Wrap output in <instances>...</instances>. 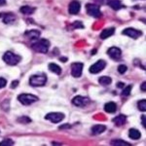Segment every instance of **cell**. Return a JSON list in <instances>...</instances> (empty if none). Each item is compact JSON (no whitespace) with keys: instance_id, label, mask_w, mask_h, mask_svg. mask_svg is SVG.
Here are the masks:
<instances>
[{"instance_id":"5","label":"cell","mask_w":146,"mask_h":146,"mask_svg":"<svg viewBox=\"0 0 146 146\" xmlns=\"http://www.w3.org/2000/svg\"><path fill=\"white\" fill-rule=\"evenodd\" d=\"M86 10L89 16L94 18H100L101 17V12L100 10V7L95 4H87L86 5Z\"/></svg>"},{"instance_id":"2","label":"cell","mask_w":146,"mask_h":146,"mask_svg":"<svg viewBox=\"0 0 146 146\" xmlns=\"http://www.w3.org/2000/svg\"><path fill=\"white\" fill-rule=\"evenodd\" d=\"M22 58L12 52H6L3 56V60L9 65H16L21 62Z\"/></svg>"},{"instance_id":"16","label":"cell","mask_w":146,"mask_h":146,"mask_svg":"<svg viewBox=\"0 0 146 146\" xmlns=\"http://www.w3.org/2000/svg\"><path fill=\"white\" fill-rule=\"evenodd\" d=\"M112 122L114 123L116 126H118V127H121V126H123V125L126 123V116L125 115H119V116H117V117H115V118H113L112 120Z\"/></svg>"},{"instance_id":"14","label":"cell","mask_w":146,"mask_h":146,"mask_svg":"<svg viewBox=\"0 0 146 146\" xmlns=\"http://www.w3.org/2000/svg\"><path fill=\"white\" fill-rule=\"evenodd\" d=\"M106 129V127L104 125H96L92 128V133L95 135H100L102 133L103 131Z\"/></svg>"},{"instance_id":"34","label":"cell","mask_w":146,"mask_h":146,"mask_svg":"<svg viewBox=\"0 0 146 146\" xmlns=\"http://www.w3.org/2000/svg\"><path fill=\"white\" fill-rule=\"evenodd\" d=\"M141 90H142L143 92L146 91V83H145V82H143L142 85H141Z\"/></svg>"},{"instance_id":"19","label":"cell","mask_w":146,"mask_h":146,"mask_svg":"<svg viewBox=\"0 0 146 146\" xmlns=\"http://www.w3.org/2000/svg\"><path fill=\"white\" fill-rule=\"evenodd\" d=\"M40 31L39 30H36V29H33V30H27L25 32V36H27L29 39H36V38H39L40 36Z\"/></svg>"},{"instance_id":"38","label":"cell","mask_w":146,"mask_h":146,"mask_svg":"<svg viewBox=\"0 0 146 146\" xmlns=\"http://www.w3.org/2000/svg\"><path fill=\"white\" fill-rule=\"evenodd\" d=\"M60 60H62V62H65V60H66V58H60Z\"/></svg>"},{"instance_id":"26","label":"cell","mask_w":146,"mask_h":146,"mask_svg":"<svg viewBox=\"0 0 146 146\" xmlns=\"http://www.w3.org/2000/svg\"><path fill=\"white\" fill-rule=\"evenodd\" d=\"M131 89H133V86H131V85H128L127 87H125L123 92H122V96H129Z\"/></svg>"},{"instance_id":"31","label":"cell","mask_w":146,"mask_h":146,"mask_svg":"<svg viewBox=\"0 0 146 146\" xmlns=\"http://www.w3.org/2000/svg\"><path fill=\"white\" fill-rule=\"evenodd\" d=\"M73 27H74L75 28H83L84 25H82L81 22H75L74 23H73Z\"/></svg>"},{"instance_id":"37","label":"cell","mask_w":146,"mask_h":146,"mask_svg":"<svg viewBox=\"0 0 146 146\" xmlns=\"http://www.w3.org/2000/svg\"><path fill=\"white\" fill-rule=\"evenodd\" d=\"M117 86H118L119 88H124L125 84H123V83H118V84H117Z\"/></svg>"},{"instance_id":"12","label":"cell","mask_w":146,"mask_h":146,"mask_svg":"<svg viewBox=\"0 0 146 146\" xmlns=\"http://www.w3.org/2000/svg\"><path fill=\"white\" fill-rule=\"evenodd\" d=\"M80 8H81V4L77 0H73L72 2H70V4L68 5V12L71 15H76L80 12Z\"/></svg>"},{"instance_id":"22","label":"cell","mask_w":146,"mask_h":146,"mask_svg":"<svg viewBox=\"0 0 146 146\" xmlns=\"http://www.w3.org/2000/svg\"><path fill=\"white\" fill-rule=\"evenodd\" d=\"M49 70L56 75H60L62 73V68L58 66V64H56V63H50L49 64Z\"/></svg>"},{"instance_id":"3","label":"cell","mask_w":146,"mask_h":146,"mask_svg":"<svg viewBox=\"0 0 146 146\" xmlns=\"http://www.w3.org/2000/svg\"><path fill=\"white\" fill-rule=\"evenodd\" d=\"M18 100L23 105H30L38 101V98L34 95H31V94H22L18 96Z\"/></svg>"},{"instance_id":"13","label":"cell","mask_w":146,"mask_h":146,"mask_svg":"<svg viewBox=\"0 0 146 146\" xmlns=\"http://www.w3.org/2000/svg\"><path fill=\"white\" fill-rule=\"evenodd\" d=\"M0 17L3 19V22L5 23H13L16 21V16L13 13H5V14H0Z\"/></svg>"},{"instance_id":"24","label":"cell","mask_w":146,"mask_h":146,"mask_svg":"<svg viewBox=\"0 0 146 146\" xmlns=\"http://www.w3.org/2000/svg\"><path fill=\"white\" fill-rule=\"evenodd\" d=\"M111 144L112 145H116V146H131V144L124 140L121 139H114L111 141Z\"/></svg>"},{"instance_id":"18","label":"cell","mask_w":146,"mask_h":146,"mask_svg":"<svg viewBox=\"0 0 146 146\" xmlns=\"http://www.w3.org/2000/svg\"><path fill=\"white\" fill-rule=\"evenodd\" d=\"M116 109H117L116 103L112 102V101H110V102H107L106 104L104 105V110L107 113H114L115 111H116Z\"/></svg>"},{"instance_id":"25","label":"cell","mask_w":146,"mask_h":146,"mask_svg":"<svg viewBox=\"0 0 146 146\" xmlns=\"http://www.w3.org/2000/svg\"><path fill=\"white\" fill-rule=\"evenodd\" d=\"M137 107L140 111L142 112H145L146 111V100H139L137 102Z\"/></svg>"},{"instance_id":"6","label":"cell","mask_w":146,"mask_h":146,"mask_svg":"<svg viewBox=\"0 0 146 146\" xmlns=\"http://www.w3.org/2000/svg\"><path fill=\"white\" fill-rule=\"evenodd\" d=\"M45 119L51 121L52 123L56 124V123H60V121H62L64 119V114L60 112H51L46 115Z\"/></svg>"},{"instance_id":"17","label":"cell","mask_w":146,"mask_h":146,"mask_svg":"<svg viewBox=\"0 0 146 146\" xmlns=\"http://www.w3.org/2000/svg\"><path fill=\"white\" fill-rule=\"evenodd\" d=\"M129 138H131V139L137 140V139H139V138L141 137V133H140V131H138V129H131L129 131Z\"/></svg>"},{"instance_id":"15","label":"cell","mask_w":146,"mask_h":146,"mask_svg":"<svg viewBox=\"0 0 146 146\" xmlns=\"http://www.w3.org/2000/svg\"><path fill=\"white\" fill-rule=\"evenodd\" d=\"M114 31H115V28L114 27L106 28V29H104L103 31H101L100 38L101 39H106V38H108V37L112 36V35L114 34Z\"/></svg>"},{"instance_id":"1","label":"cell","mask_w":146,"mask_h":146,"mask_svg":"<svg viewBox=\"0 0 146 146\" xmlns=\"http://www.w3.org/2000/svg\"><path fill=\"white\" fill-rule=\"evenodd\" d=\"M31 47L35 52H37V53L46 54L49 50V47H50V42L47 39H40L37 42L32 44Z\"/></svg>"},{"instance_id":"33","label":"cell","mask_w":146,"mask_h":146,"mask_svg":"<svg viewBox=\"0 0 146 146\" xmlns=\"http://www.w3.org/2000/svg\"><path fill=\"white\" fill-rule=\"evenodd\" d=\"M141 124H142V126L144 127H146V124H145V115H142L141 116Z\"/></svg>"},{"instance_id":"23","label":"cell","mask_w":146,"mask_h":146,"mask_svg":"<svg viewBox=\"0 0 146 146\" xmlns=\"http://www.w3.org/2000/svg\"><path fill=\"white\" fill-rule=\"evenodd\" d=\"M111 82H112V79L108 76H101L100 77V79H98V83L100 85H102V86H107V85L111 84Z\"/></svg>"},{"instance_id":"32","label":"cell","mask_w":146,"mask_h":146,"mask_svg":"<svg viewBox=\"0 0 146 146\" xmlns=\"http://www.w3.org/2000/svg\"><path fill=\"white\" fill-rule=\"evenodd\" d=\"M19 85V81H13L12 82V84H11V88L12 89H15L16 87H17Z\"/></svg>"},{"instance_id":"9","label":"cell","mask_w":146,"mask_h":146,"mask_svg":"<svg viewBox=\"0 0 146 146\" xmlns=\"http://www.w3.org/2000/svg\"><path fill=\"white\" fill-rule=\"evenodd\" d=\"M122 33L124 35H127V36L131 37V38H133V39H137L138 37H140L141 35H142V32H141L140 30H137V29H135V28H131V27L124 29Z\"/></svg>"},{"instance_id":"30","label":"cell","mask_w":146,"mask_h":146,"mask_svg":"<svg viewBox=\"0 0 146 146\" xmlns=\"http://www.w3.org/2000/svg\"><path fill=\"white\" fill-rule=\"evenodd\" d=\"M6 84H7V81L4 78H1L0 77V89H2V88H4V87L6 86Z\"/></svg>"},{"instance_id":"27","label":"cell","mask_w":146,"mask_h":146,"mask_svg":"<svg viewBox=\"0 0 146 146\" xmlns=\"http://www.w3.org/2000/svg\"><path fill=\"white\" fill-rule=\"evenodd\" d=\"M0 145L1 146H11V145H14V141L11 139H4L0 142Z\"/></svg>"},{"instance_id":"7","label":"cell","mask_w":146,"mask_h":146,"mask_svg":"<svg viewBox=\"0 0 146 146\" xmlns=\"http://www.w3.org/2000/svg\"><path fill=\"white\" fill-rule=\"evenodd\" d=\"M105 66H106V62L102 60H100L94 63L89 70H90V73H92V74H98V73H100V71H102L105 68Z\"/></svg>"},{"instance_id":"11","label":"cell","mask_w":146,"mask_h":146,"mask_svg":"<svg viewBox=\"0 0 146 146\" xmlns=\"http://www.w3.org/2000/svg\"><path fill=\"white\" fill-rule=\"evenodd\" d=\"M107 54L112 60H119L122 56V52L119 48H117V47H111V48H109L107 51Z\"/></svg>"},{"instance_id":"36","label":"cell","mask_w":146,"mask_h":146,"mask_svg":"<svg viewBox=\"0 0 146 146\" xmlns=\"http://www.w3.org/2000/svg\"><path fill=\"white\" fill-rule=\"evenodd\" d=\"M6 4V0H0V6H4Z\"/></svg>"},{"instance_id":"20","label":"cell","mask_w":146,"mask_h":146,"mask_svg":"<svg viewBox=\"0 0 146 146\" xmlns=\"http://www.w3.org/2000/svg\"><path fill=\"white\" fill-rule=\"evenodd\" d=\"M107 4L111 7L113 10H115V11L120 10V9L122 8V4H121V2H120L119 0H109Z\"/></svg>"},{"instance_id":"8","label":"cell","mask_w":146,"mask_h":146,"mask_svg":"<svg viewBox=\"0 0 146 146\" xmlns=\"http://www.w3.org/2000/svg\"><path fill=\"white\" fill-rule=\"evenodd\" d=\"M72 103L73 105H75L77 107H85L90 103V100L88 98H86V96H77L72 100Z\"/></svg>"},{"instance_id":"10","label":"cell","mask_w":146,"mask_h":146,"mask_svg":"<svg viewBox=\"0 0 146 146\" xmlns=\"http://www.w3.org/2000/svg\"><path fill=\"white\" fill-rule=\"evenodd\" d=\"M82 70H83V63L73 62L71 64V74L75 78H78V77L81 76Z\"/></svg>"},{"instance_id":"29","label":"cell","mask_w":146,"mask_h":146,"mask_svg":"<svg viewBox=\"0 0 146 146\" xmlns=\"http://www.w3.org/2000/svg\"><path fill=\"white\" fill-rule=\"evenodd\" d=\"M127 69H128V67H127L125 64H120L118 66V71L120 74H124V73L127 71Z\"/></svg>"},{"instance_id":"35","label":"cell","mask_w":146,"mask_h":146,"mask_svg":"<svg viewBox=\"0 0 146 146\" xmlns=\"http://www.w3.org/2000/svg\"><path fill=\"white\" fill-rule=\"evenodd\" d=\"M67 128H70V125L65 124L64 126H60V129H67Z\"/></svg>"},{"instance_id":"4","label":"cell","mask_w":146,"mask_h":146,"mask_svg":"<svg viewBox=\"0 0 146 146\" xmlns=\"http://www.w3.org/2000/svg\"><path fill=\"white\" fill-rule=\"evenodd\" d=\"M47 78L44 74H36L32 75L29 78V84L33 87H42L46 84Z\"/></svg>"},{"instance_id":"28","label":"cell","mask_w":146,"mask_h":146,"mask_svg":"<svg viewBox=\"0 0 146 146\" xmlns=\"http://www.w3.org/2000/svg\"><path fill=\"white\" fill-rule=\"evenodd\" d=\"M18 121L20 122V123H23V124H27V123H30L31 122V120H30L28 117L27 116H23V117H21V118H19L18 119Z\"/></svg>"},{"instance_id":"21","label":"cell","mask_w":146,"mask_h":146,"mask_svg":"<svg viewBox=\"0 0 146 146\" xmlns=\"http://www.w3.org/2000/svg\"><path fill=\"white\" fill-rule=\"evenodd\" d=\"M20 12L23 15H31L35 12V8L33 7H30V6H23L21 7Z\"/></svg>"}]
</instances>
